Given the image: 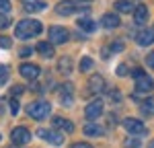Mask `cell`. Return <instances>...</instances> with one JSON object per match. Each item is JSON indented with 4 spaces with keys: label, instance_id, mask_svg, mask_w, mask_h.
Masks as SVG:
<instances>
[{
    "label": "cell",
    "instance_id": "obj_25",
    "mask_svg": "<svg viewBox=\"0 0 154 148\" xmlns=\"http://www.w3.org/2000/svg\"><path fill=\"white\" fill-rule=\"evenodd\" d=\"M91 68H93V60H91V58H82V62H80V70H82V72H88Z\"/></svg>",
    "mask_w": 154,
    "mask_h": 148
},
{
    "label": "cell",
    "instance_id": "obj_9",
    "mask_svg": "<svg viewBox=\"0 0 154 148\" xmlns=\"http://www.w3.org/2000/svg\"><path fill=\"white\" fill-rule=\"evenodd\" d=\"M19 72H21V76L27 78V80H35L37 76L41 74V68H39L37 64H21Z\"/></svg>",
    "mask_w": 154,
    "mask_h": 148
},
{
    "label": "cell",
    "instance_id": "obj_2",
    "mask_svg": "<svg viewBox=\"0 0 154 148\" xmlns=\"http://www.w3.org/2000/svg\"><path fill=\"white\" fill-rule=\"evenodd\" d=\"M51 111V105L48 101H33L27 105V115L33 117V119H45Z\"/></svg>",
    "mask_w": 154,
    "mask_h": 148
},
{
    "label": "cell",
    "instance_id": "obj_30",
    "mask_svg": "<svg viewBox=\"0 0 154 148\" xmlns=\"http://www.w3.org/2000/svg\"><path fill=\"white\" fill-rule=\"evenodd\" d=\"M12 45V39H8V37H0V48H11Z\"/></svg>",
    "mask_w": 154,
    "mask_h": 148
},
{
    "label": "cell",
    "instance_id": "obj_12",
    "mask_svg": "<svg viewBox=\"0 0 154 148\" xmlns=\"http://www.w3.org/2000/svg\"><path fill=\"white\" fill-rule=\"evenodd\" d=\"M88 88H91L93 93H103V91L107 88L105 78H103L101 74H93V76L88 78Z\"/></svg>",
    "mask_w": 154,
    "mask_h": 148
},
{
    "label": "cell",
    "instance_id": "obj_26",
    "mask_svg": "<svg viewBox=\"0 0 154 148\" xmlns=\"http://www.w3.org/2000/svg\"><path fill=\"white\" fill-rule=\"evenodd\" d=\"M6 80H8V68L6 66H0V86L4 85Z\"/></svg>",
    "mask_w": 154,
    "mask_h": 148
},
{
    "label": "cell",
    "instance_id": "obj_5",
    "mask_svg": "<svg viewBox=\"0 0 154 148\" xmlns=\"http://www.w3.org/2000/svg\"><path fill=\"white\" fill-rule=\"evenodd\" d=\"M60 91H62V93H60V103H62V107H72V103H74V85H72V82H64Z\"/></svg>",
    "mask_w": 154,
    "mask_h": 148
},
{
    "label": "cell",
    "instance_id": "obj_27",
    "mask_svg": "<svg viewBox=\"0 0 154 148\" xmlns=\"http://www.w3.org/2000/svg\"><path fill=\"white\" fill-rule=\"evenodd\" d=\"M11 25V21H8V14H0V29H6Z\"/></svg>",
    "mask_w": 154,
    "mask_h": 148
},
{
    "label": "cell",
    "instance_id": "obj_31",
    "mask_svg": "<svg viewBox=\"0 0 154 148\" xmlns=\"http://www.w3.org/2000/svg\"><path fill=\"white\" fill-rule=\"evenodd\" d=\"M109 99H113V101H119L121 95L117 93V88H113V91H109Z\"/></svg>",
    "mask_w": 154,
    "mask_h": 148
},
{
    "label": "cell",
    "instance_id": "obj_18",
    "mask_svg": "<svg viewBox=\"0 0 154 148\" xmlns=\"http://www.w3.org/2000/svg\"><path fill=\"white\" fill-rule=\"evenodd\" d=\"M54 125L58 128V130H64V132H74V123L70 119H66V117H54Z\"/></svg>",
    "mask_w": 154,
    "mask_h": 148
},
{
    "label": "cell",
    "instance_id": "obj_17",
    "mask_svg": "<svg viewBox=\"0 0 154 148\" xmlns=\"http://www.w3.org/2000/svg\"><path fill=\"white\" fill-rule=\"evenodd\" d=\"M134 19H136V25H144L148 21V8L140 4V6H136L134 8Z\"/></svg>",
    "mask_w": 154,
    "mask_h": 148
},
{
    "label": "cell",
    "instance_id": "obj_13",
    "mask_svg": "<svg viewBox=\"0 0 154 148\" xmlns=\"http://www.w3.org/2000/svg\"><path fill=\"white\" fill-rule=\"evenodd\" d=\"M101 25L105 29H117L119 25H121V21H119V17L115 12H107V14H103V19H101Z\"/></svg>",
    "mask_w": 154,
    "mask_h": 148
},
{
    "label": "cell",
    "instance_id": "obj_22",
    "mask_svg": "<svg viewBox=\"0 0 154 148\" xmlns=\"http://www.w3.org/2000/svg\"><path fill=\"white\" fill-rule=\"evenodd\" d=\"M113 8H117V12H134V8H136V6H131L130 0H117Z\"/></svg>",
    "mask_w": 154,
    "mask_h": 148
},
{
    "label": "cell",
    "instance_id": "obj_19",
    "mask_svg": "<svg viewBox=\"0 0 154 148\" xmlns=\"http://www.w3.org/2000/svg\"><path fill=\"white\" fill-rule=\"evenodd\" d=\"M76 25H78V29L84 31V33H93V31H97V23L91 21V19H78Z\"/></svg>",
    "mask_w": 154,
    "mask_h": 148
},
{
    "label": "cell",
    "instance_id": "obj_33",
    "mask_svg": "<svg viewBox=\"0 0 154 148\" xmlns=\"http://www.w3.org/2000/svg\"><path fill=\"white\" fill-rule=\"evenodd\" d=\"M125 72H128V66H125V64H121V66H117V74H119V76H128Z\"/></svg>",
    "mask_w": 154,
    "mask_h": 148
},
{
    "label": "cell",
    "instance_id": "obj_3",
    "mask_svg": "<svg viewBox=\"0 0 154 148\" xmlns=\"http://www.w3.org/2000/svg\"><path fill=\"white\" fill-rule=\"evenodd\" d=\"M70 39V33H68V29L66 27H49V41L54 43V45H62V43H66Z\"/></svg>",
    "mask_w": 154,
    "mask_h": 148
},
{
    "label": "cell",
    "instance_id": "obj_6",
    "mask_svg": "<svg viewBox=\"0 0 154 148\" xmlns=\"http://www.w3.org/2000/svg\"><path fill=\"white\" fill-rule=\"evenodd\" d=\"M37 134H39V138H45L49 144H54V146H62L64 144V134L58 132V130H43L41 128Z\"/></svg>",
    "mask_w": 154,
    "mask_h": 148
},
{
    "label": "cell",
    "instance_id": "obj_10",
    "mask_svg": "<svg viewBox=\"0 0 154 148\" xmlns=\"http://www.w3.org/2000/svg\"><path fill=\"white\" fill-rule=\"evenodd\" d=\"M152 88H154V80L148 76V74L136 76V91H140V93H150Z\"/></svg>",
    "mask_w": 154,
    "mask_h": 148
},
{
    "label": "cell",
    "instance_id": "obj_24",
    "mask_svg": "<svg viewBox=\"0 0 154 148\" xmlns=\"http://www.w3.org/2000/svg\"><path fill=\"white\" fill-rule=\"evenodd\" d=\"M11 8H12L11 0H0V14H8Z\"/></svg>",
    "mask_w": 154,
    "mask_h": 148
},
{
    "label": "cell",
    "instance_id": "obj_4",
    "mask_svg": "<svg viewBox=\"0 0 154 148\" xmlns=\"http://www.w3.org/2000/svg\"><path fill=\"white\" fill-rule=\"evenodd\" d=\"M11 140H12V144H17V146H25V144L31 142V132L27 128H23V125H19V128H14L11 132Z\"/></svg>",
    "mask_w": 154,
    "mask_h": 148
},
{
    "label": "cell",
    "instance_id": "obj_28",
    "mask_svg": "<svg viewBox=\"0 0 154 148\" xmlns=\"http://www.w3.org/2000/svg\"><path fill=\"white\" fill-rule=\"evenodd\" d=\"M23 93H25V86H21V85H14V86H12V95H14V97H21Z\"/></svg>",
    "mask_w": 154,
    "mask_h": 148
},
{
    "label": "cell",
    "instance_id": "obj_8",
    "mask_svg": "<svg viewBox=\"0 0 154 148\" xmlns=\"http://www.w3.org/2000/svg\"><path fill=\"white\" fill-rule=\"evenodd\" d=\"M123 128H125L130 134H136V136L146 134V125H144L140 119H136V117H128V119L123 122Z\"/></svg>",
    "mask_w": 154,
    "mask_h": 148
},
{
    "label": "cell",
    "instance_id": "obj_37",
    "mask_svg": "<svg viewBox=\"0 0 154 148\" xmlns=\"http://www.w3.org/2000/svg\"><path fill=\"white\" fill-rule=\"evenodd\" d=\"M72 148H93L91 144H86V142H78V144H74Z\"/></svg>",
    "mask_w": 154,
    "mask_h": 148
},
{
    "label": "cell",
    "instance_id": "obj_23",
    "mask_svg": "<svg viewBox=\"0 0 154 148\" xmlns=\"http://www.w3.org/2000/svg\"><path fill=\"white\" fill-rule=\"evenodd\" d=\"M84 134L86 136H101L103 130H101L97 123H86V125H84Z\"/></svg>",
    "mask_w": 154,
    "mask_h": 148
},
{
    "label": "cell",
    "instance_id": "obj_7",
    "mask_svg": "<svg viewBox=\"0 0 154 148\" xmlns=\"http://www.w3.org/2000/svg\"><path fill=\"white\" fill-rule=\"evenodd\" d=\"M101 113H103V101L101 99H95V101H91L88 105H86V109H84V115H86V119H97V117H101Z\"/></svg>",
    "mask_w": 154,
    "mask_h": 148
},
{
    "label": "cell",
    "instance_id": "obj_29",
    "mask_svg": "<svg viewBox=\"0 0 154 148\" xmlns=\"http://www.w3.org/2000/svg\"><path fill=\"white\" fill-rule=\"evenodd\" d=\"M123 48H125L123 41H113V43H111V51H121Z\"/></svg>",
    "mask_w": 154,
    "mask_h": 148
},
{
    "label": "cell",
    "instance_id": "obj_11",
    "mask_svg": "<svg viewBox=\"0 0 154 148\" xmlns=\"http://www.w3.org/2000/svg\"><path fill=\"white\" fill-rule=\"evenodd\" d=\"M76 11H78V6H76L74 0H62V2H58V6H56V12L62 14V17H70Z\"/></svg>",
    "mask_w": 154,
    "mask_h": 148
},
{
    "label": "cell",
    "instance_id": "obj_38",
    "mask_svg": "<svg viewBox=\"0 0 154 148\" xmlns=\"http://www.w3.org/2000/svg\"><path fill=\"white\" fill-rule=\"evenodd\" d=\"M84 2H91V0H84Z\"/></svg>",
    "mask_w": 154,
    "mask_h": 148
},
{
    "label": "cell",
    "instance_id": "obj_20",
    "mask_svg": "<svg viewBox=\"0 0 154 148\" xmlns=\"http://www.w3.org/2000/svg\"><path fill=\"white\" fill-rule=\"evenodd\" d=\"M58 70H60L62 74H70V72H72V58H68V56L60 58V62H58Z\"/></svg>",
    "mask_w": 154,
    "mask_h": 148
},
{
    "label": "cell",
    "instance_id": "obj_39",
    "mask_svg": "<svg viewBox=\"0 0 154 148\" xmlns=\"http://www.w3.org/2000/svg\"><path fill=\"white\" fill-rule=\"evenodd\" d=\"M152 148H154V144H152Z\"/></svg>",
    "mask_w": 154,
    "mask_h": 148
},
{
    "label": "cell",
    "instance_id": "obj_35",
    "mask_svg": "<svg viewBox=\"0 0 154 148\" xmlns=\"http://www.w3.org/2000/svg\"><path fill=\"white\" fill-rule=\"evenodd\" d=\"M146 64H148L150 68H154V51H150V54H148V58H146Z\"/></svg>",
    "mask_w": 154,
    "mask_h": 148
},
{
    "label": "cell",
    "instance_id": "obj_1",
    "mask_svg": "<svg viewBox=\"0 0 154 148\" xmlns=\"http://www.w3.org/2000/svg\"><path fill=\"white\" fill-rule=\"evenodd\" d=\"M43 31V25L35 21V19H23L19 21V25L14 27V35L19 39H31V37H37Z\"/></svg>",
    "mask_w": 154,
    "mask_h": 148
},
{
    "label": "cell",
    "instance_id": "obj_16",
    "mask_svg": "<svg viewBox=\"0 0 154 148\" xmlns=\"http://www.w3.org/2000/svg\"><path fill=\"white\" fill-rule=\"evenodd\" d=\"M37 51H39L43 58H54V54H56L51 41H39V43H37Z\"/></svg>",
    "mask_w": 154,
    "mask_h": 148
},
{
    "label": "cell",
    "instance_id": "obj_15",
    "mask_svg": "<svg viewBox=\"0 0 154 148\" xmlns=\"http://www.w3.org/2000/svg\"><path fill=\"white\" fill-rule=\"evenodd\" d=\"M21 4L27 12H39L45 8V0H21Z\"/></svg>",
    "mask_w": 154,
    "mask_h": 148
},
{
    "label": "cell",
    "instance_id": "obj_21",
    "mask_svg": "<svg viewBox=\"0 0 154 148\" xmlns=\"http://www.w3.org/2000/svg\"><path fill=\"white\" fill-rule=\"evenodd\" d=\"M140 111H142V115H154V97H148V99H144V103H142V107H140Z\"/></svg>",
    "mask_w": 154,
    "mask_h": 148
},
{
    "label": "cell",
    "instance_id": "obj_14",
    "mask_svg": "<svg viewBox=\"0 0 154 148\" xmlns=\"http://www.w3.org/2000/svg\"><path fill=\"white\" fill-rule=\"evenodd\" d=\"M138 45H152L154 43V31L152 29H142L138 35H136Z\"/></svg>",
    "mask_w": 154,
    "mask_h": 148
},
{
    "label": "cell",
    "instance_id": "obj_32",
    "mask_svg": "<svg viewBox=\"0 0 154 148\" xmlns=\"http://www.w3.org/2000/svg\"><path fill=\"white\" fill-rule=\"evenodd\" d=\"M11 113H12V115H17V113H19V103H17L14 99L11 101Z\"/></svg>",
    "mask_w": 154,
    "mask_h": 148
},
{
    "label": "cell",
    "instance_id": "obj_36",
    "mask_svg": "<svg viewBox=\"0 0 154 148\" xmlns=\"http://www.w3.org/2000/svg\"><path fill=\"white\" fill-rule=\"evenodd\" d=\"M31 54H33V49H31V48H23V49H21V58H27V56H31Z\"/></svg>",
    "mask_w": 154,
    "mask_h": 148
},
{
    "label": "cell",
    "instance_id": "obj_34",
    "mask_svg": "<svg viewBox=\"0 0 154 148\" xmlns=\"http://www.w3.org/2000/svg\"><path fill=\"white\" fill-rule=\"evenodd\" d=\"M125 146H128V148H138V146H140V142H136V140L131 138V140H125Z\"/></svg>",
    "mask_w": 154,
    "mask_h": 148
}]
</instances>
